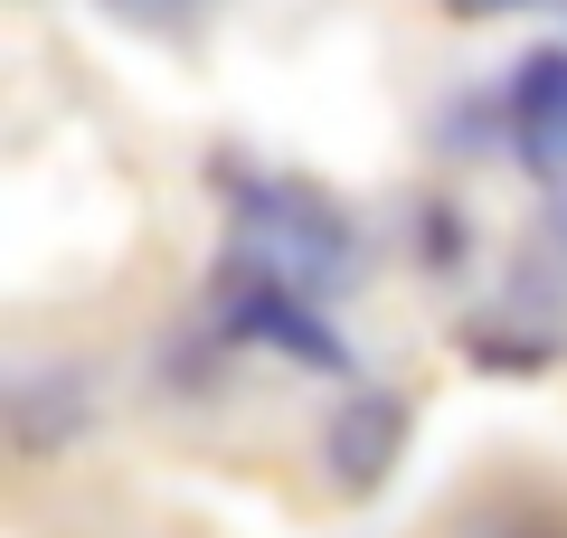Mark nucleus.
<instances>
[{
    "label": "nucleus",
    "instance_id": "1",
    "mask_svg": "<svg viewBox=\"0 0 567 538\" xmlns=\"http://www.w3.org/2000/svg\"><path fill=\"white\" fill-rule=\"evenodd\" d=\"M406 397L398 387H360L350 406H331V425H322V473L341 482V492H379L388 473H398V454H406Z\"/></svg>",
    "mask_w": 567,
    "mask_h": 538
},
{
    "label": "nucleus",
    "instance_id": "2",
    "mask_svg": "<svg viewBox=\"0 0 567 538\" xmlns=\"http://www.w3.org/2000/svg\"><path fill=\"white\" fill-rule=\"evenodd\" d=\"M520 142L558 161L567 152V48H539L520 66Z\"/></svg>",
    "mask_w": 567,
    "mask_h": 538
},
{
    "label": "nucleus",
    "instance_id": "3",
    "mask_svg": "<svg viewBox=\"0 0 567 538\" xmlns=\"http://www.w3.org/2000/svg\"><path fill=\"white\" fill-rule=\"evenodd\" d=\"M454 10H502V0H454Z\"/></svg>",
    "mask_w": 567,
    "mask_h": 538
}]
</instances>
